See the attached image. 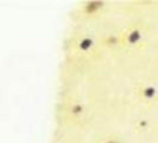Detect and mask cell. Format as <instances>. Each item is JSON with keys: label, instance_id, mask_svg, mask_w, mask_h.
I'll use <instances>...</instances> for the list:
<instances>
[{"label": "cell", "instance_id": "obj_1", "mask_svg": "<svg viewBox=\"0 0 158 143\" xmlns=\"http://www.w3.org/2000/svg\"><path fill=\"white\" fill-rule=\"evenodd\" d=\"M101 6H102V2H100V1H92V2H88L87 5L85 6V10H86L87 13L93 15V13L96 12Z\"/></svg>", "mask_w": 158, "mask_h": 143}, {"label": "cell", "instance_id": "obj_2", "mask_svg": "<svg viewBox=\"0 0 158 143\" xmlns=\"http://www.w3.org/2000/svg\"><path fill=\"white\" fill-rule=\"evenodd\" d=\"M140 36H139V32L138 31H133V32H131L130 35H128V42L130 43H135L137 41H138V38H139Z\"/></svg>", "mask_w": 158, "mask_h": 143}, {"label": "cell", "instance_id": "obj_3", "mask_svg": "<svg viewBox=\"0 0 158 143\" xmlns=\"http://www.w3.org/2000/svg\"><path fill=\"white\" fill-rule=\"evenodd\" d=\"M103 143H120V142H119L118 140H113V138H112V140H107V141H105Z\"/></svg>", "mask_w": 158, "mask_h": 143}]
</instances>
